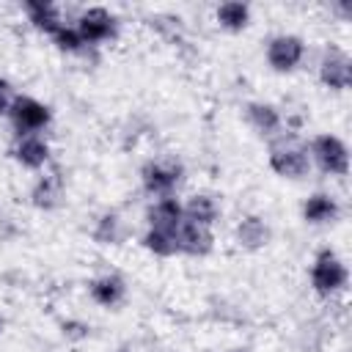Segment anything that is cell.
<instances>
[{
	"instance_id": "obj_24",
	"label": "cell",
	"mask_w": 352,
	"mask_h": 352,
	"mask_svg": "<svg viewBox=\"0 0 352 352\" xmlns=\"http://www.w3.org/2000/svg\"><path fill=\"white\" fill-rule=\"evenodd\" d=\"M3 330H6V319L0 316V336H3Z\"/></svg>"
},
{
	"instance_id": "obj_7",
	"label": "cell",
	"mask_w": 352,
	"mask_h": 352,
	"mask_svg": "<svg viewBox=\"0 0 352 352\" xmlns=\"http://www.w3.org/2000/svg\"><path fill=\"white\" fill-rule=\"evenodd\" d=\"M77 33L82 38V44H102V41H110L116 36V16L102 8V6H94L88 11H82L77 16Z\"/></svg>"
},
{
	"instance_id": "obj_23",
	"label": "cell",
	"mask_w": 352,
	"mask_h": 352,
	"mask_svg": "<svg viewBox=\"0 0 352 352\" xmlns=\"http://www.w3.org/2000/svg\"><path fill=\"white\" fill-rule=\"evenodd\" d=\"M14 102H16L14 85H11L6 77H0V116H8L11 107H14Z\"/></svg>"
},
{
	"instance_id": "obj_19",
	"label": "cell",
	"mask_w": 352,
	"mask_h": 352,
	"mask_svg": "<svg viewBox=\"0 0 352 352\" xmlns=\"http://www.w3.org/2000/svg\"><path fill=\"white\" fill-rule=\"evenodd\" d=\"M182 212H184V220L212 228V223H214L217 214H220V206H217V201H214L212 195H204V192H201V195H192V198L182 206Z\"/></svg>"
},
{
	"instance_id": "obj_11",
	"label": "cell",
	"mask_w": 352,
	"mask_h": 352,
	"mask_svg": "<svg viewBox=\"0 0 352 352\" xmlns=\"http://www.w3.org/2000/svg\"><path fill=\"white\" fill-rule=\"evenodd\" d=\"M146 217H148V226H151V228L176 231V228L182 226V220H184V212H182V204H179L173 195H168V198H157V201L148 206Z\"/></svg>"
},
{
	"instance_id": "obj_12",
	"label": "cell",
	"mask_w": 352,
	"mask_h": 352,
	"mask_svg": "<svg viewBox=\"0 0 352 352\" xmlns=\"http://www.w3.org/2000/svg\"><path fill=\"white\" fill-rule=\"evenodd\" d=\"M88 292H91L94 302H99L104 308H116L126 297V283L118 275H102V278H94L88 283Z\"/></svg>"
},
{
	"instance_id": "obj_16",
	"label": "cell",
	"mask_w": 352,
	"mask_h": 352,
	"mask_svg": "<svg viewBox=\"0 0 352 352\" xmlns=\"http://www.w3.org/2000/svg\"><path fill=\"white\" fill-rule=\"evenodd\" d=\"M60 201H63V182H60L58 173L41 176V179L36 182V187L30 190V204H33L36 209L50 212V209H58Z\"/></svg>"
},
{
	"instance_id": "obj_20",
	"label": "cell",
	"mask_w": 352,
	"mask_h": 352,
	"mask_svg": "<svg viewBox=\"0 0 352 352\" xmlns=\"http://www.w3.org/2000/svg\"><path fill=\"white\" fill-rule=\"evenodd\" d=\"M143 248L160 258H170L179 253V245H176V231H162V228H148L143 234Z\"/></svg>"
},
{
	"instance_id": "obj_9",
	"label": "cell",
	"mask_w": 352,
	"mask_h": 352,
	"mask_svg": "<svg viewBox=\"0 0 352 352\" xmlns=\"http://www.w3.org/2000/svg\"><path fill=\"white\" fill-rule=\"evenodd\" d=\"M176 245H179V253H187V256H209L212 248H214V234L206 226L182 220V226L176 228Z\"/></svg>"
},
{
	"instance_id": "obj_17",
	"label": "cell",
	"mask_w": 352,
	"mask_h": 352,
	"mask_svg": "<svg viewBox=\"0 0 352 352\" xmlns=\"http://www.w3.org/2000/svg\"><path fill=\"white\" fill-rule=\"evenodd\" d=\"M245 118H248V124L258 132V135H275L278 129H280V113H278V107H272V104H267V102H250L248 107H245Z\"/></svg>"
},
{
	"instance_id": "obj_25",
	"label": "cell",
	"mask_w": 352,
	"mask_h": 352,
	"mask_svg": "<svg viewBox=\"0 0 352 352\" xmlns=\"http://www.w3.org/2000/svg\"><path fill=\"white\" fill-rule=\"evenodd\" d=\"M231 352H242V349H231Z\"/></svg>"
},
{
	"instance_id": "obj_2",
	"label": "cell",
	"mask_w": 352,
	"mask_h": 352,
	"mask_svg": "<svg viewBox=\"0 0 352 352\" xmlns=\"http://www.w3.org/2000/svg\"><path fill=\"white\" fill-rule=\"evenodd\" d=\"M346 280H349V272H346L344 261L330 248L319 250L314 264H311V286H314V292L327 297V294L341 292L346 286Z\"/></svg>"
},
{
	"instance_id": "obj_13",
	"label": "cell",
	"mask_w": 352,
	"mask_h": 352,
	"mask_svg": "<svg viewBox=\"0 0 352 352\" xmlns=\"http://www.w3.org/2000/svg\"><path fill=\"white\" fill-rule=\"evenodd\" d=\"M25 14H28V19L33 22V28L41 30V33H47V36H52L55 30H60V28L66 25V22L60 19L58 6H55V3H47V0H28V3H25Z\"/></svg>"
},
{
	"instance_id": "obj_6",
	"label": "cell",
	"mask_w": 352,
	"mask_h": 352,
	"mask_svg": "<svg viewBox=\"0 0 352 352\" xmlns=\"http://www.w3.org/2000/svg\"><path fill=\"white\" fill-rule=\"evenodd\" d=\"M8 116H11V121H14L19 135H36L52 121L50 107L44 102L33 99V96H16V102H14Z\"/></svg>"
},
{
	"instance_id": "obj_18",
	"label": "cell",
	"mask_w": 352,
	"mask_h": 352,
	"mask_svg": "<svg viewBox=\"0 0 352 352\" xmlns=\"http://www.w3.org/2000/svg\"><path fill=\"white\" fill-rule=\"evenodd\" d=\"M214 19L223 30H231V33H239L250 25V6L248 3H239V0H226L217 6L214 11Z\"/></svg>"
},
{
	"instance_id": "obj_14",
	"label": "cell",
	"mask_w": 352,
	"mask_h": 352,
	"mask_svg": "<svg viewBox=\"0 0 352 352\" xmlns=\"http://www.w3.org/2000/svg\"><path fill=\"white\" fill-rule=\"evenodd\" d=\"M236 242L242 250H261L267 242H270V226L264 223V217L258 214H248L239 220L236 226Z\"/></svg>"
},
{
	"instance_id": "obj_5",
	"label": "cell",
	"mask_w": 352,
	"mask_h": 352,
	"mask_svg": "<svg viewBox=\"0 0 352 352\" xmlns=\"http://www.w3.org/2000/svg\"><path fill=\"white\" fill-rule=\"evenodd\" d=\"M305 58V41L294 33H280L272 36L267 44V63L272 66V72H294Z\"/></svg>"
},
{
	"instance_id": "obj_10",
	"label": "cell",
	"mask_w": 352,
	"mask_h": 352,
	"mask_svg": "<svg viewBox=\"0 0 352 352\" xmlns=\"http://www.w3.org/2000/svg\"><path fill=\"white\" fill-rule=\"evenodd\" d=\"M14 160L22 165V168H30V170H38L47 165L50 160V143L41 138V135H19V140L14 143Z\"/></svg>"
},
{
	"instance_id": "obj_15",
	"label": "cell",
	"mask_w": 352,
	"mask_h": 352,
	"mask_svg": "<svg viewBox=\"0 0 352 352\" xmlns=\"http://www.w3.org/2000/svg\"><path fill=\"white\" fill-rule=\"evenodd\" d=\"M338 204L336 198L324 195V192H314L308 195V201L302 204V220L311 223V226H327V223H336L338 220Z\"/></svg>"
},
{
	"instance_id": "obj_22",
	"label": "cell",
	"mask_w": 352,
	"mask_h": 352,
	"mask_svg": "<svg viewBox=\"0 0 352 352\" xmlns=\"http://www.w3.org/2000/svg\"><path fill=\"white\" fill-rule=\"evenodd\" d=\"M52 41H55V47L60 52H80L85 47L82 38H80V33H77V28H69V25H63L60 30H55L52 33Z\"/></svg>"
},
{
	"instance_id": "obj_8",
	"label": "cell",
	"mask_w": 352,
	"mask_h": 352,
	"mask_svg": "<svg viewBox=\"0 0 352 352\" xmlns=\"http://www.w3.org/2000/svg\"><path fill=\"white\" fill-rule=\"evenodd\" d=\"M319 80L324 88H333V91H346L349 82H352V63H349V55L341 52V50H327L322 63H319Z\"/></svg>"
},
{
	"instance_id": "obj_4",
	"label": "cell",
	"mask_w": 352,
	"mask_h": 352,
	"mask_svg": "<svg viewBox=\"0 0 352 352\" xmlns=\"http://www.w3.org/2000/svg\"><path fill=\"white\" fill-rule=\"evenodd\" d=\"M182 173H184V168L176 160H151V162H146L140 168V182H143L148 195L168 198L179 187Z\"/></svg>"
},
{
	"instance_id": "obj_1",
	"label": "cell",
	"mask_w": 352,
	"mask_h": 352,
	"mask_svg": "<svg viewBox=\"0 0 352 352\" xmlns=\"http://www.w3.org/2000/svg\"><path fill=\"white\" fill-rule=\"evenodd\" d=\"M270 168L283 176V179H302L311 170V157H308V146L297 143L294 138L289 140H278L270 146Z\"/></svg>"
},
{
	"instance_id": "obj_3",
	"label": "cell",
	"mask_w": 352,
	"mask_h": 352,
	"mask_svg": "<svg viewBox=\"0 0 352 352\" xmlns=\"http://www.w3.org/2000/svg\"><path fill=\"white\" fill-rule=\"evenodd\" d=\"M308 157L330 176H344L349 170V151L336 135H316L308 146Z\"/></svg>"
},
{
	"instance_id": "obj_21",
	"label": "cell",
	"mask_w": 352,
	"mask_h": 352,
	"mask_svg": "<svg viewBox=\"0 0 352 352\" xmlns=\"http://www.w3.org/2000/svg\"><path fill=\"white\" fill-rule=\"evenodd\" d=\"M94 239H96L99 245H113V242H118V239H121V220H118V214H104V217L96 223V228H94Z\"/></svg>"
}]
</instances>
